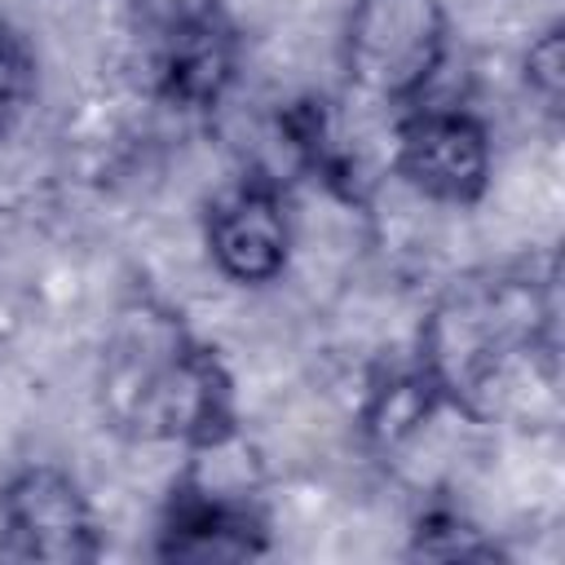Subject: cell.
Segmentation results:
<instances>
[{
  "instance_id": "4",
  "label": "cell",
  "mask_w": 565,
  "mask_h": 565,
  "mask_svg": "<svg viewBox=\"0 0 565 565\" xmlns=\"http://www.w3.org/2000/svg\"><path fill=\"white\" fill-rule=\"evenodd\" d=\"M102 534L84 486L57 463H26L0 486V556L84 565L97 561Z\"/></svg>"
},
{
  "instance_id": "1",
  "label": "cell",
  "mask_w": 565,
  "mask_h": 565,
  "mask_svg": "<svg viewBox=\"0 0 565 565\" xmlns=\"http://www.w3.org/2000/svg\"><path fill=\"white\" fill-rule=\"evenodd\" d=\"M97 384L102 411L128 437L216 450L238 433L230 366L185 331L181 313L154 300H137L119 313Z\"/></svg>"
},
{
  "instance_id": "2",
  "label": "cell",
  "mask_w": 565,
  "mask_h": 565,
  "mask_svg": "<svg viewBox=\"0 0 565 565\" xmlns=\"http://www.w3.org/2000/svg\"><path fill=\"white\" fill-rule=\"evenodd\" d=\"M552 349V305L534 278L490 274L455 282L419 327L415 358L437 380L446 406L490 415L512 393V375Z\"/></svg>"
},
{
  "instance_id": "6",
  "label": "cell",
  "mask_w": 565,
  "mask_h": 565,
  "mask_svg": "<svg viewBox=\"0 0 565 565\" xmlns=\"http://www.w3.org/2000/svg\"><path fill=\"white\" fill-rule=\"evenodd\" d=\"M203 243L212 265L238 287L278 282L291 260V212L282 190L252 172L221 190L203 216Z\"/></svg>"
},
{
  "instance_id": "5",
  "label": "cell",
  "mask_w": 565,
  "mask_h": 565,
  "mask_svg": "<svg viewBox=\"0 0 565 565\" xmlns=\"http://www.w3.org/2000/svg\"><path fill=\"white\" fill-rule=\"evenodd\" d=\"M490 132L459 106H411L393 128V172L424 199L472 207L490 185Z\"/></svg>"
},
{
  "instance_id": "11",
  "label": "cell",
  "mask_w": 565,
  "mask_h": 565,
  "mask_svg": "<svg viewBox=\"0 0 565 565\" xmlns=\"http://www.w3.org/2000/svg\"><path fill=\"white\" fill-rule=\"evenodd\" d=\"M35 49L31 40L9 22L0 18V141L26 119L31 102H35Z\"/></svg>"
},
{
  "instance_id": "12",
  "label": "cell",
  "mask_w": 565,
  "mask_h": 565,
  "mask_svg": "<svg viewBox=\"0 0 565 565\" xmlns=\"http://www.w3.org/2000/svg\"><path fill=\"white\" fill-rule=\"evenodd\" d=\"M525 88L556 115L565 97V31L547 26L530 49H525Z\"/></svg>"
},
{
  "instance_id": "9",
  "label": "cell",
  "mask_w": 565,
  "mask_h": 565,
  "mask_svg": "<svg viewBox=\"0 0 565 565\" xmlns=\"http://www.w3.org/2000/svg\"><path fill=\"white\" fill-rule=\"evenodd\" d=\"M441 406H446V397H441L437 380L424 371L419 358H411V362L388 366L371 380V393L362 406V428L380 450H397Z\"/></svg>"
},
{
  "instance_id": "3",
  "label": "cell",
  "mask_w": 565,
  "mask_h": 565,
  "mask_svg": "<svg viewBox=\"0 0 565 565\" xmlns=\"http://www.w3.org/2000/svg\"><path fill=\"white\" fill-rule=\"evenodd\" d=\"M450 53L441 0H353L340 26V66L358 97L415 106Z\"/></svg>"
},
{
  "instance_id": "7",
  "label": "cell",
  "mask_w": 565,
  "mask_h": 565,
  "mask_svg": "<svg viewBox=\"0 0 565 565\" xmlns=\"http://www.w3.org/2000/svg\"><path fill=\"white\" fill-rule=\"evenodd\" d=\"M269 552V525L247 494H225L203 477H181L154 530V556L163 561H252Z\"/></svg>"
},
{
  "instance_id": "8",
  "label": "cell",
  "mask_w": 565,
  "mask_h": 565,
  "mask_svg": "<svg viewBox=\"0 0 565 565\" xmlns=\"http://www.w3.org/2000/svg\"><path fill=\"white\" fill-rule=\"evenodd\" d=\"M159 93L181 110H212L238 75V40L221 13L159 35Z\"/></svg>"
},
{
  "instance_id": "10",
  "label": "cell",
  "mask_w": 565,
  "mask_h": 565,
  "mask_svg": "<svg viewBox=\"0 0 565 565\" xmlns=\"http://www.w3.org/2000/svg\"><path fill=\"white\" fill-rule=\"evenodd\" d=\"M411 556L428 561H499V543L455 508H428L411 530Z\"/></svg>"
}]
</instances>
